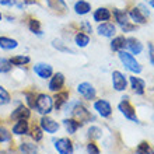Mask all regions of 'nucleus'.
<instances>
[{
	"label": "nucleus",
	"mask_w": 154,
	"mask_h": 154,
	"mask_svg": "<svg viewBox=\"0 0 154 154\" xmlns=\"http://www.w3.org/2000/svg\"><path fill=\"white\" fill-rule=\"evenodd\" d=\"M67 108H66V112L70 114L72 116L76 119V121L81 122V123H85V122H91L94 121V116L91 115L87 108H85L80 101H73V102H67L66 104Z\"/></svg>",
	"instance_id": "nucleus-1"
},
{
	"label": "nucleus",
	"mask_w": 154,
	"mask_h": 154,
	"mask_svg": "<svg viewBox=\"0 0 154 154\" xmlns=\"http://www.w3.org/2000/svg\"><path fill=\"white\" fill-rule=\"evenodd\" d=\"M53 109V98L51 95L45 93H41L37 95V101H35V111L38 114L44 115H49Z\"/></svg>",
	"instance_id": "nucleus-2"
},
{
	"label": "nucleus",
	"mask_w": 154,
	"mask_h": 154,
	"mask_svg": "<svg viewBox=\"0 0 154 154\" xmlns=\"http://www.w3.org/2000/svg\"><path fill=\"white\" fill-rule=\"evenodd\" d=\"M119 59L121 62L125 65V67L128 70H130L132 73H140L142 72V66L136 60V57L129 52H125V51H119Z\"/></svg>",
	"instance_id": "nucleus-3"
},
{
	"label": "nucleus",
	"mask_w": 154,
	"mask_h": 154,
	"mask_svg": "<svg viewBox=\"0 0 154 154\" xmlns=\"http://www.w3.org/2000/svg\"><path fill=\"white\" fill-rule=\"evenodd\" d=\"M119 111H121L122 115L125 118H128L129 121H133V122H136V123H139V118H137V115H136V111H134V108L132 106V104L128 101L126 97L122 98V101L119 102Z\"/></svg>",
	"instance_id": "nucleus-4"
},
{
	"label": "nucleus",
	"mask_w": 154,
	"mask_h": 154,
	"mask_svg": "<svg viewBox=\"0 0 154 154\" xmlns=\"http://www.w3.org/2000/svg\"><path fill=\"white\" fill-rule=\"evenodd\" d=\"M39 126L44 132H46V133H49V134L56 133L57 130H59V128H60V125H59L55 119L48 116V115H44V116L39 119Z\"/></svg>",
	"instance_id": "nucleus-5"
},
{
	"label": "nucleus",
	"mask_w": 154,
	"mask_h": 154,
	"mask_svg": "<svg viewBox=\"0 0 154 154\" xmlns=\"http://www.w3.org/2000/svg\"><path fill=\"white\" fill-rule=\"evenodd\" d=\"M55 149L59 154H73L74 147L69 137H60L55 140Z\"/></svg>",
	"instance_id": "nucleus-6"
},
{
	"label": "nucleus",
	"mask_w": 154,
	"mask_h": 154,
	"mask_svg": "<svg viewBox=\"0 0 154 154\" xmlns=\"http://www.w3.org/2000/svg\"><path fill=\"white\" fill-rule=\"evenodd\" d=\"M63 87H65V76H63V73H60V72L53 73L52 77H51V80H49V84H48L49 91L59 93V91H62Z\"/></svg>",
	"instance_id": "nucleus-7"
},
{
	"label": "nucleus",
	"mask_w": 154,
	"mask_h": 154,
	"mask_svg": "<svg viewBox=\"0 0 154 154\" xmlns=\"http://www.w3.org/2000/svg\"><path fill=\"white\" fill-rule=\"evenodd\" d=\"M34 73L37 74L38 77H41V79H44V80H46V79H51L53 74V67L49 63H44V62H39V63H35V66L32 67Z\"/></svg>",
	"instance_id": "nucleus-8"
},
{
	"label": "nucleus",
	"mask_w": 154,
	"mask_h": 154,
	"mask_svg": "<svg viewBox=\"0 0 154 154\" xmlns=\"http://www.w3.org/2000/svg\"><path fill=\"white\" fill-rule=\"evenodd\" d=\"M77 93L80 94L83 98H85V100H94L95 95H97V91L94 88V85L91 83H87V81L80 83L77 85Z\"/></svg>",
	"instance_id": "nucleus-9"
},
{
	"label": "nucleus",
	"mask_w": 154,
	"mask_h": 154,
	"mask_svg": "<svg viewBox=\"0 0 154 154\" xmlns=\"http://www.w3.org/2000/svg\"><path fill=\"white\" fill-rule=\"evenodd\" d=\"M29 118H31V109L27 105H18L10 115L11 121H21V119H27L28 121Z\"/></svg>",
	"instance_id": "nucleus-10"
},
{
	"label": "nucleus",
	"mask_w": 154,
	"mask_h": 154,
	"mask_svg": "<svg viewBox=\"0 0 154 154\" xmlns=\"http://www.w3.org/2000/svg\"><path fill=\"white\" fill-rule=\"evenodd\" d=\"M11 133L16 136H25L29 133V123L27 119H21V121H16V123L13 125Z\"/></svg>",
	"instance_id": "nucleus-11"
},
{
	"label": "nucleus",
	"mask_w": 154,
	"mask_h": 154,
	"mask_svg": "<svg viewBox=\"0 0 154 154\" xmlns=\"http://www.w3.org/2000/svg\"><path fill=\"white\" fill-rule=\"evenodd\" d=\"M67 102H69V91L55 93V97H53V108L56 111H60Z\"/></svg>",
	"instance_id": "nucleus-12"
},
{
	"label": "nucleus",
	"mask_w": 154,
	"mask_h": 154,
	"mask_svg": "<svg viewBox=\"0 0 154 154\" xmlns=\"http://www.w3.org/2000/svg\"><path fill=\"white\" fill-rule=\"evenodd\" d=\"M112 85H114V88L116 91H123L126 88V85H128V80L121 72L115 70L112 73Z\"/></svg>",
	"instance_id": "nucleus-13"
},
{
	"label": "nucleus",
	"mask_w": 154,
	"mask_h": 154,
	"mask_svg": "<svg viewBox=\"0 0 154 154\" xmlns=\"http://www.w3.org/2000/svg\"><path fill=\"white\" fill-rule=\"evenodd\" d=\"M94 108H95V111H97L102 118H108L112 114V108H111L109 102L105 101V100H98V101H95Z\"/></svg>",
	"instance_id": "nucleus-14"
},
{
	"label": "nucleus",
	"mask_w": 154,
	"mask_h": 154,
	"mask_svg": "<svg viewBox=\"0 0 154 154\" xmlns=\"http://www.w3.org/2000/svg\"><path fill=\"white\" fill-rule=\"evenodd\" d=\"M46 4L51 10H53L57 14H65L67 11V4L65 0H46Z\"/></svg>",
	"instance_id": "nucleus-15"
},
{
	"label": "nucleus",
	"mask_w": 154,
	"mask_h": 154,
	"mask_svg": "<svg viewBox=\"0 0 154 154\" xmlns=\"http://www.w3.org/2000/svg\"><path fill=\"white\" fill-rule=\"evenodd\" d=\"M63 126L66 128V132L69 134H74L83 126V123L76 121L74 118H66V119H63Z\"/></svg>",
	"instance_id": "nucleus-16"
},
{
	"label": "nucleus",
	"mask_w": 154,
	"mask_h": 154,
	"mask_svg": "<svg viewBox=\"0 0 154 154\" xmlns=\"http://www.w3.org/2000/svg\"><path fill=\"white\" fill-rule=\"evenodd\" d=\"M97 31H98V34H100V35H102V37L111 38V37H114V35H115L116 28H115V25L111 24V23H102V24L98 25Z\"/></svg>",
	"instance_id": "nucleus-17"
},
{
	"label": "nucleus",
	"mask_w": 154,
	"mask_h": 154,
	"mask_svg": "<svg viewBox=\"0 0 154 154\" xmlns=\"http://www.w3.org/2000/svg\"><path fill=\"white\" fill-rule=\"evenodd\" d=\"M130 85H132L133 91L137 94V95H142V94L144 93V88H146V83H144V80H142L140 77H136V76L130 77Z\"/></svg>",
	"instance_id": "nucleus-18"
},
{
	"label": "nucleus",
	"mask_w": 154,
	"mask_h": 154,
	"mask_svg": "<svg viewBox=\"0 0 154 154\" xmlns=\"http://www.w3.org/2000/svg\"><path fill=\"white\" fill-rule=\"evenodd\" d=\"M20 154H38V146L32 142H21L18 146Z\"/></svg>",
	"instance_id": "nucleus-19"
},
{
	"label": "nucleus",
	"mask_w": 154,
	"mask_h": 154,
	"mask_svg": "<svg viewBox=\"0 0 154 154\" xmlns=\"http://www.w3.org/2000/svg\"><path fill=\"white\" fill-rule=\"evenodd\" d=\"M90 10H91V4H90L88 2H85V0H79V2H76V4H74V11H76V14H79V16L88 14Z\"/></svg>",
	"instance_id": "nucleus-20"
},
{
	"label": "nucleus",
	"mask_w": 154,
	"mask_h": 154,
	"mask_svg": "<svg viewBox=\"0 0 154 154\" xmlns=\"http://www.w3.org/2000/svg\"><path fill=\"white\" fill-rule=\"evenodd\" d=\"M126 46L130 49V52L134 53V55H139V53L143 51V45L140 44V41L136 39V38H128L126 39Z\"/></svg>",
	"instance_id": "nucleus-21"
},
{
	"label": "nucleus",
	"mask_w": 154,
	"mask_h": 154,
	"mask_svg": "<svg viewBox=\"0 0 154 154\" xmlns=\"http://www.w3.org/2000/svg\"><path fill=\"white\" fill-rule=\"evenodd\" d=\"M93 17H94V20L98 21V23H101V21H108L111 18V11L105 7H100L94 11Z\"/></svg>",
	"instance_id": "nucleus-22"
},
{
	"label": "nucleus",
	"mask_w": 154,
	"mask_h": 154,
	"mask_svg": "<svg viewBox=\"0 0 154 154\" xmlns=\"http://www.w3.org/2000/svg\"><path fill=\"white\" fill-rule=\"evenodd\" d=\"M18 46V42L13 38L8 37H0V48L4 49V51H13Z\"/></svg>",
	"instance_id": "nucleus-23"
},
{
	"label": "nucleus",
	"mask_w": 154,
	"mask_h": 154,
	"mask_svg": "<svg viewBox=\"0 0 154 154\" xmlns=\"http://www.w3.org/2000/svg\"><path fill=\"white\" fill-rule=\"evenodd\" d=\"M129 17L134 21V23H137V24H144V23H146V16L143 14L142 10L139 7L132 8L129 11Z\"/></svg>",
	"instance_id": "nucleus-24"
},
{
	"label": "nucleus",
	"mask_w": 154,
	"mask_h": 154,
	"mask_svg": "<svg viewBox=\"0 0 154 154\" xmlns=\"http://www.w3.org/2000/svg\"><path fill=\"white\" fill-rule=\"evenodd\" d=\"M10 62H11L13 66H18V67H21V66L28 65L29 62H31V57L27 56V55H16V56H13L11 59H10Z\"/></svg>",
	"instance_id": "nucleus-25"
},
{
	"label": "nucleus",
	"mask_w": 154,
	"mask_h": 154,
	"mask_svg": "<svg viewBox=\"0 0 154 154\" xmlns=\"http://www.w3.org/2000/svg\"><path fill=\"white\" fill-rule=\"evenodd\" d=\"M74 42H76V45L79 46V48H85V46L90 44V37L87 35V34H84L83 31H81V32L76 34V37H74Z\"/></svg>",
	"instance_id": "nucleus-26"
},
{
	"label": "nucleus",
	"mask_w": 154,
	"mask_h": 154,
	"mask_svg": "<svg viewBox=\"0 0 154 154\" xmlns=\"http://www.w3.org/2000/svg\"><path fill=\"white\" fill-rule=\"evenodd\" d=\"M126 46V39L125 37H116L112 39L111 42V49L115 51V52H119V51H123V48Z\"/></svg>",
	"instance_id": "nucleus-27"
},
{
	"label": "nucleus",
	"mask_w": 154,
	"mask_h": 154,
	"mask_svg": "<svg viewBox=\"0 0 154 154\" xmlns=\"http://www.w3.org/2000/svg\"><path fill=\"white\" fill-rule=\"evenodd\" d=\"M28 29L35 35H42V28H41V21L37 18H31L28 21Z\"/></svg>",
	"instance_id": "nucleus-28"
},
{
	"label": "nucleus",
	"mask_w": 154,
	"mask_h": 154,
	"mask_svg": "<svg viewBox=\"0 0 154 154\" xmlns=\"http://www.w3.org/2000/svg\"><path fill=\"white\" fill-rule=\"evenodd\" d=\"M52 46L55 49H57V51H60V52H66V53H74V51L73 49H70L69 46H66L65 45V42H62L60 39H55L52 41Z\"/></svg>",
	"instance_id": "nucleus-29"
},
{
	"label": "nucleus",
	"mask_w": 154,
	"mask_h": 154,
	"mask_svg": "<svg viewBox=\"0 0 154 154\" xmlns=\"http://www.w3.org/2000/svg\"><path fill=\"white\" fill-rule=\"evenodd\" d=\"M11 102V95L3 85H0V105H7Z\"/></svg>",
	"instance_id": "nucleus-30"
},
{
	"label": "nucleus",
	"mask_w": 154,
	"mask_h": 154,
	"mask_svg": "<svg viewBox=\"0 0 154 154\" xmlns=\"http://www.w3.org/2000/svg\"><path fill=\"white\" fill-rule=\"evenodd\" d=\"M29 132H31L29 134H31V137H32V140L35 143L41 142V140L44 139V130L41 129V126H34V128L29 130Z\"/></svg>",
	"instance_id": "nucleus-31"
},
{
	"label": "nucleus",
	"mask_w": 154,
	"mask_h": 154,
	"mask_svg": "<svg viewBox=\"0 0 154 154\" xmlns=\"http://www.w3.org/2000/svg\"><path fill=\"white\" fill-rule=\"evenodd\" d=\"M87 134H88V137L91 139V140H97V139L102 137V130L100 129L98 126H90Z\"/></svg>",
	"instance_id": "nucleus-32"
},
{
	"label": "nucleus",
	"mask_w": 154,
	"mask_h": 154,
	"mask_svg": "<svg viewBox=\"0 0 154 154\" xmlns=\"http://www.w3.org/2000/svg\"><path fill=\"white\" fill-rule=\"evenodd\" d=\"M11 69H13V65L10 62V59L0 56V73H8Z\"/></svg>",
	"instance_id": "nucleus-33"
},
{
	"label": "nucleus",
	"mask_w": 154,
	"mask_h": 154,
	"mask_svg": "<svg viewBox=\"0 0 154 154\" xmlns=\"http://www.w3.org/2000/svg\"><path fill=\"white\" fill-rule=\"evenodd\" d=\"M24 97H25L27 106H28L29 109H31V108H35V101H37V95H35V93H34V91H25Z\"/></svg>",
	"instance_id": "nucleus-34"
},
{
	"label": "nucleus",
	"mask_w": 154,
	"mask_h": 154,
	"mask_svg": "<svg viewBox=\"0 0 154 154\" xmlns=\"http://www.w3.org/2000/svg\"><path fill=\"white\" fill-rule=\"evenodd\" d=\"M11 142V132L4 128V126H0V143H8Z\"/></svg>",
	"instance_id": "nucleus-35"
},
{
	"label": "nucleus",
	"mask_w": 154,
	"mask_h": 154,
	"mask_svg": "<svg viewBox=\"0 0 154 154\" xmlns=\"http://www.w3.org/2000/svg\"><path fill=\"white\" fill-rule=\"evenodd\" d=\"M114 16H115L116 21H118V23H119L121 25L126 24V23H129V21H128V14H126L125 11H122V10H119V8L114 10Z\"/></svg>",
	"instance_id": "nucleus-36"
},
{
	"label": "nucleus",
	"mask_w": 154,
	"mask_h": 154,
	"mask_svg": "<svg viewBox=\"0 0 154 154\" xmlns=\"http://www.w3.org/2000/svg\"><path fill=\"white\" fill-rule=\"evenodd\" d=\"M136 154H151L149 143H147V142H142V143H140V144H139V147H137Z\"/></svg>",
	"instance_id": "nucleus-37"
},
{
	"label": "nucleus",
	"mask_w": 154,
	"mask_h": 154,
	"mask_svg": "<svg viewBox=\"0 0 154 154\" xmlns=\"http://www.w3.org/2000/svg\"><path fill=\"white\" fill-rule=\"evenodd\" d=\"M87 154H100V149L94 142H90L87 144Z\"/></svg>",
	"instance_id": "nucleus-38"
},
{
	"label": "nucleus",
	"mask_w": 154,
	"mask_h": 154,
	"mask_svg": "<svg viewBox=\"0 0 154 154\" xmlns=\"http://www.w3.org/2000/svg\"><path fill=\"white\" fill-rule=\"evenodd\" d=\"M80 27L84 29V32H87V34H91V32H93V28H91V25H90L88 21H83Z\"/></svg>",
	"instance_id": "nucleus-39"
},
{
	"label": "nucleus",
	"mask_w": 154,
	"mask_h": 154,
	"mask_svg": "<svg viewBox=\"0 0 154 154\" xmlns=\"http://www.w3.org/2000/svg\"><path fill=\"white\" fill-rule=\"evenodd\" d=\"M0 4H2V6H6V7H13V6L17 4V2L16 0H0Z\"/></svg>",
	"instance_id": "nucleus-40"
},
{
	"label": "nucleus",
	"mask_w": 154,
	"mask_h": 154,
	"mask_svg": "<svg viewBox=\"0 0 154 154\" xmlns=\"http://www.w3.org/2000/svg\"><path fill=\"white\" fill-rule=\"evenodd\" d=\"M149 57H150L151 65L154 66V45L153 44H149Z\"/></svg>",
	"instance_id": "nucleus-41"
},
{
	"label": "nucleus",
	"mask_w": 154,
	"mask_h": 154,
	"mask_svg": "<svg viewBox=\"0 0 154 154\" xmlns=\"http://www.w3.org/2000/svg\"><path fill=\"white\" fill-rule=\"evenodd\" d=\"M122 27V31H125V32H130V31H133L136 27L134 25H132V24H129V23H126V24H123V25H121Z\"/></svg>",
	"instance_id": "nucleus-42"
},
{
	"label": "nucleus",
	"mask_w": 154,
	"mask_h": 154,
	"mask_svg": "<svg viewBox=\"0 0 154 154\" xmlns=\"http://www.w3.org/2000/svg\"><path fill=\"white\" fill-rule=\"evenodd\" d=\"M0 154H20V153H18V151H16V150H13V149H7V150L0 151Z\"/></svg>",
	"instance_id": "nucleus-43"
},
{
	"label": "nucleus",
	"mask_w": 154,
	"mask_h": 154,
	"mask_svg": "<svg viewBox=\"0 0 154 154\" xmlns=\"http://www.w3.org/2000/svg\"><path fill=\"white\" fill-rule=\"evenodd\" d=\"M24 4H35L37 3V0H23Z\"/></svg>",
	"instance_id": "nucleus-44"
},
{
	"label": "nucleus",
	"mask_w": 154,
	"mask_h": 154,
	"mask_svg": "<svg viewBox=\"0 0 154 154\" xmlns=\"http://www.w3.org/2000/svg\"><path fill=\"white\" fill-rule=\"evenodd\" d=\"M149 3H150L151 7H154V0H149Z\"/></svg>",
	"instance_id": "nucleus-45"
},
{
	"label": "nucleus",
	"mask_w": 154,
	"mask_h": 154,
	"mask_svg": "<svg viewBox=\"0 0 154 154\" xmlns=\"http://www.w3.org/2000/svg\"><path fill=\"white\" fill-rule=\"evenodd\" d=\"M3 20V14H2V11H0V21Z\"/></svg>",
	"instance_id": "nucleus-46"
}]
</instances>
